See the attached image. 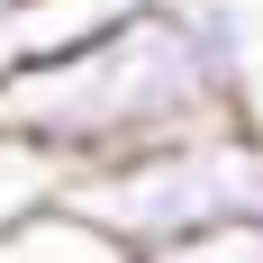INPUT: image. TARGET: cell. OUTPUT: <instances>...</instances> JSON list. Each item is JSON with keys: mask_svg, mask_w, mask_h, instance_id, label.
Returning <instances> with one entry per match:
<instances>
[{"mask_svg": "<svg viewBox=\"0 0 263 263\" xmlns=\"http://www.w3.org/2000/svg\"><path fill=\"white\" fill-rule=\"evenodd\" d=\"M236 100L200 64V36H191L182 0H136L127 18H109L100 36L46 54V64L0 73V136H18L27 155H46L54 173L163 145V136L209 127Z\"/></svg>", "mask_w": 263, "mask_h": 263, "instance_id": "obj_1", "label": "cell"}, {"mask_svg": "<svg viewBox=\"0 0 263 263\" xmlns=\"http://www.w3.org/2000/svg\"><path fill=\"white\" fill-rule=\"evenodd\" d=\"M54 209L82 218L91 236H109L118 254L263 218V127H254V109H227V118L182 127V136H163V145L54 173Z\"/></svg>", "mask_w": 263, "mask_h": 263, "instance_id": "obj_2", "label": "cell"}, {"mask_svg": "<svg viewBox=\"0 0 263 263\" xmlns=\"http://www.w3.org/2000/svg\"><path fill=\"white\" fill-rule=\"evenodd\" d=\"M136 0H18L9 18H0V73H18V64H46V54L82 46V36H100L109 18H127Z\"/></svg>", "mask_w": 263, "mask_h": 263, "instance_id": "obj_3", "label": "cell"}, {"mask_svg": "<svg viewBox=\"0 0 263 263\" xmlns=\"http://www.w3.org/2000/svg\"><path fill=\"white\" fill-rule=\"evenodd\" d=\"M191 36H200V64L218 73V91L236 109H254V9L245 0H182Z\"/></svg>", "mask_w": 263, "mask_h": 263, "instance_id": "obj_4", "label": "cell"}, {"mask_svg": "<svg viewBox=\"0 0 263 263\" xmlns=\"http://www.w3.org/2000/svg\"><path fill=\"white\" fill-rule=\"evenodd\" d=\"M0 263H118V245L91 236L82 218H64L46 200V209H27L18 227H0Z\"/></svg>", "mask_w": 263, "mask_h": 263, "instance_id": "obj_5", "label": "cell"}, {"mask_svg": "<svg viewBox=\"0 0 263 263\" xmlns=\"http://www.w3.org/2000/svg\"><path fill=\"white\" fill-rule=\"evenodd\" d=\"M118 263H263V218H236V227H200V236H163L136 245Z\"/></svg>", "mask_w": 263, "mask_h": 263, "instance_id": "obj_6", "label": "cell"}, {"mask_svg": "<svg viewBox=\"0 0 263 263\" xmlns=\"http://www.w3.org/2000/svg\"><path fill=\"white\" fill-rule=\"evenodd\" d=\"M46 200H54V163L27 155L18 136H0V227H18V218L46 209Z\"/></svg>", "mask_w": 263, "mask_h": 263, "instance_id": "obj_7", "label": "cell"}, {"mask_svg": "<svg viewBox=\"0 0 263 263\" xmlns=\"http://www.w3.org/2000/svg\"><path fill=\"white\" fill-rule=\"evenodd\" d=\"M9 9H18V0H0V18H9Z\"/></svg>", "mask_w": 263, "mask_h": 263, "instance_id": "obj_8", "label": "cell"}]
</instances>
